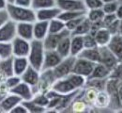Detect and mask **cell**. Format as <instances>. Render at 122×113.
Here are the masks:
<instances>
[{
    "mask_svg": "<svg viewBox=\"0 0 122 113\" xmlns=\"http://www.w3.org/2000/svg\"><path fill=\"white\" fill-rule=\"evenodd\" d=\"M6 10L9 13L10 19L14 21L15 23L21 22H29L34 23L36 19V11L31 8L21 7L13 3H8Z\"/></svg>",
    "mask_w": 122,
    "mask_h": 113,
    "instance_id": "obj_1",
    "label": "cell"
},
{
    "mask_svg": "<svg viewBox=\"0 0 122 113\" xmlns=\"http://www.w3.org/2000/svg\"><path fill=\"white\" fill-rule=\"evenodd\" d=\"M44 54H45V48L43 46L42 41L35 40V39L30 41V50L27 56V59L29 65L40 72L41 71L42 68Z\"/></svg>",
    "mask_w": 122,
    "mask_h": 113,
    "instance_id": "obj_2",
    "label": "cell"
},
{
    "mask_svg": "<svg viewBox=\"0 0 122 113\" xmlns=\"http://www.w3.org/2000/svg\"><path fill=\"white\" fill-rule=\"evenodd\" d=\"M75 58L76 57H73V56H69L67 58H64L54 69H52V73H53L56 80L66 77L71 73H72Z\"/></svg>",
    "mask_w": 122,
    "mask_h": 113,
    "instance_id": "obj_3",
    "label": "cell"
},
{
    "mask_svg": "<svg viewBox=\"0 0 122 113\" xmlns=\"http://www.w3.org/2000/svg\"><path fill=\"white\" fill-rule=\"evenodd\" d=\"M94 62H91L87 59H85L83 58H79L76 57L75 58V61L73 64V69H72V73L80 75L84 77H86V79L90 76L92 71L95 67Z\"/></svg>",
    "mask_w": 122,
    "mask_h": 113,
    "instance_id": "obj_4",
    "label": "cell"
},
{
    "mask_svg": "<svg viewBox=\"0 0 122 113\" xmlns=\"http://www.w3.org/2000/svg\"><path fill=\"white\" fill-rule=\"evenodd\" d=\"M51 90L55 91L56 92L59 93L61 95H67L75 91H80V90H77L76 87L73 85V83L69 78L68 75L60 79H56L53 83Z\"/></svg>",
    "mask_w": 122,
    "mask_h": 113,
    "instance_id": "obj_5",
    "label": "cell"
},
{
    "mask_svg": "<svg viewBox=\"0 0 122 113\" xmlns=\"http://www.w3.org/2000/svg\"><path fill=\"white\" fill-rule=\"evenodd\" d=\"M12 56L13 57H26L30 50V42L16 36L11 41Z\"/></svg>",
    "mask_w": 122,
    "mask_h": 113,
    "instance_id": "obj_6",
    "label": "cell"
},
{
    "mask_svg": "<svg viewBox=\"0 0 122 113\" xmlns=\"http://www.w3.org/2000/svg\"><path fill=\"white\" fill-rule=\"evenodd\" d=\"M56 6L61 11H86L83 0H56Z\"/></svg>",
    "mask_w": 122,
    "mask_h": 113,
    "instance_id": "obj_7",
    "label": "cell"
},
{
    "mask_svg": "<svg viewBox=\"0 0 122 113\" xmlns=\"http://www.w3.org/2000/svg\"><path fill=\"white\" fill-rule=\"evenodd\" d=\"M9 92L18 95L23 101L32 100V98L34 97V94H35L32 87H30L29 85H27L26 83H25L23 81H21L14 88L10 89L9 91Z\"/></svg>",
    "mask_w": 122,
    "mask_h": 113,
    "instance_id": "obj_8",
    "label": "cell"
},
{
    "mask_svg": "<svg viewBox=\"0 0 122 113\" xmlns=\"http://www.w3.org/2000/svg\"><path fill=\"white\" fill-rule=\"evenodd\" d=\"M20 77H21V80L23 82L26 83L27 85H29L33 89L34 87H37L39 82H40L41 72L29 65Z\"/></svg>",
    "mask_w": 122,
    "mask_h": 113,
    "instance_id": "obj_9",
    "label": "cell"
},
{
    "mask_svg": "<svg viewBox=\"0 0 122 113\" xmlns=\"http://www.w3.org/2000/svg\"><path fill=\"white\" fill-rule=\"evenodd\" d=\"M69 34H71V32L67 29L60 33H48L42 41L45 50H56L61 39Z\"/></svg>",
    "mask_w": 122,
    "mask_h": 113,
    "instance_id": "obj_10",
    "label": "cell"
},
{
    "mask_svg": "<svg viewBox=\"0 0 122 113\" xmlns=\"http://www.w3.org/2000/svg\"><path fill=\"white\" fill-rule=\"evenodd\" d=\"M16 36V23L9 20L0 27V42H11Z\"/></svg>",
    "mask_w": 122,
    "mask_h": 113,
    "instance_id": "obj_11",
    "label": "cell"
},
{
    "mask_svg": "<svg viewBox=\"0 0 122 113\" xmlns=\"http://www.w3.org/2000/svg\"><path fill=\"white\" fill-rule=\"evenodd\" d=\"M62 58L56 50H45L41 71L52 70L61 61Z\"/></svg>",
    "mask_w": 122,
    "mask_h": 113,
    "instance_id": "obj_12",
    "label": "cell"
},
{
    "mask_svg": "<svg viewBox=\"0 0 122 113\" xmlns=\"http://www.w3.org/2000/svg\"><path fill=\"white\" fill-rule=\"evenodd\" d=\"M22 99L18 95H16L14 93H7L3 100L1 101L0 103V112H5V113H9L11 111V109L17 106L18 104L22 103Z\"/></svg>",
    "mask_w": 122,
    "mask_h": 113,
    "instance_id": "obj_13",
    "label": "cell"
},
{
    "mask_svg": "<svg viewBox=\"0 0 122 113\" xmlns=\"http://www.w3.org/2000/svg\"><path fill=\"white\" fill-rule=\"evenodd\" d=\"M16 35L26 41H29V42L32 41L34 39L33 23H29V22L16 23Z\"/></svg>",
    "mask_w": 122,
    "mask_h": 113,
    "instance_id": "obj_14",
    "label": "cell"
},
{
    "mask_svg": "<svg viewBox=\"0 0 122 113\" xmlns=\"http://www.w3.org/2000/svg\"><path fill=\"white\" fill-rule=\"evenodd\" d=\"M36 11V19L37 20H41V21H51L55 18H57L61 11L56 7H50V8H46V9H41V10H38L35 11Z\"/></svg>",
    "mask_w": 122,
    "mask_h": 113,
    "instance_id": "obj_15",
    "label": "cell"
},
{
    "mask_svg": "<svg viewBox=\"0 0 122 113\" xmlns=\"http://www.w3.org/2000/svg\"><path fill=\"white\" fill-rule=\"evenodd\" d=\"M107 47L114 54L118 61H122V37L120 35H113L109 43L107 44Z\"/></svg>",
    "mask_w": 122,
    "mask_h": 113,
    "instance_id": "obj_16",
    "label": "cell"
},
{
    "mask_svg": "<svg viewBox=\"0 0 122 113\" xmlns=\"http://www.w3.org/2000/svg\"><path fill=\"white\" fill-rule=\"evenodd\" d=\"M100 52H101V60H100V62L107 66L112 71L118 62L117 59L114 56V54L108 49L107 46L100 47Z\"/></svg>",
    "mask_w": 122,
    "mask_h": 113,
    "instance_id": "obj_17",
    "label": "cell"
},
{
    "mask_svg": "<svg viewBox=\"0 0 122 113\" xmlns=\"http://www.w3.org/2000/svg\"><path fill=\"white\" fill-rule=\"evenodd\" d=\"M49 22L47 21H41L36 20L33 23V36L35 40L43 41L46 35L49 33Z\"/></svg>",
    "mask_w": 122,
    "mask_h": 113,
    "instance_id": "obj_18",
    "label": "cell"
},
{
    "mask_svg": "<svg viewBox=\"0 0 122 113\" xmlns=\"http://www.w3.org/2000/svg\"><path fill=\"white\" fill-rule=\"evenodd\" d=\"M112 36L113 35L111 34V32L104 27H102L101 28H99L96 32L94 33L95 42H96V43L99 47L107 46V44L109 43Z\"/></svg>",
    "mask_w": 122,
    "mask_h": 113,
    "instance_id": "obj_19",
    "label": "cell"
},
{
    "mask_svg": "<svg viewBox=\"0 0 122 113\" xmlns=\"http://www.w3.org/2000/svg\"><path fill=\"white\" fill-rule=\"evenodd\" d=\"M77 57L83 58L94 63H98L101 60L100 47L96 46V47H90V48H84Z\"/></svg>",
    "mask_w": 122,
    "mask_h": 113,
    "instance_id": "obj_20",
    "label": "cell"
},
{
    "mask_svg": "<svg viewBox=\"0 0 122 113\" xmlns=\"http://www.w3.org/2000/svg\"><path fill=\"white\" fill-rule=\"evenodd\" d=\"M85 48L82 35H71V56L77 57Z\"/></svg>",
    "mask_w": 122,
    "mask_h": 113,
    "instance_id": "obj_21",
    "label": "cell"
},
{
    "mask_svg": "<svg viewBox=\"0 0 122 113\" xmlns=\"http://www.w3.org/2000/svg\"><path fill=\"white\" fill-rule=\"evenodd\" d=\"M110 73H111V70L107 66L101 62H98L95 64L91 75L87 79H105L110 75Z\"/></svg>",
    "mask_w": 122,
    "mask_h": 113,
    "instance_id": "obj_22",
    "label": "cell"
},
{
    "mask_svg": "<svg viewBox=\"0 0 122 113\" xmlns=\"http://www.w3.org/2000/svg\"><path fill=\"white\" fill-rule=\"evenodd\" d=\"M56 51L59 54L62 59L71 56V34L61 39L56 48Z\"/></svg>",
    "mask_w": 122,
    "mask_h": 113,
    "instance_id": "obj_23",
    "label": "cell"
},
{
    "mask_svg": "<svg viewBox=\"0 0 122 113\" xmlns=\"http://www.w3.org/2000/svg\"><path fill=\"white\" fill-rule=\"evenodd\" d=\"M29 66L26 57H13V73L15 75L21 76Z\"/></svg>",
    "mask_w": 122,
    "mask_h": 113,
    "instance_id": "obj_24",
    "label": "cell"
},
{
    "mask_svg": "<svg viewBox=\"0 0 122 113\" xmlns=\"http://www.w3.org/2000/svg\"><path fill=\"white\" fill-rule=\"evenodd\" d=\"M0 74L4 77L13 75V56L8 59H0Z\"/></svg>",
    "mask_w": 122,
    "mask_h": 113,
    "instance_id": "obj_25",
    "label": "cell"
},
{
    "mask_svg": "<svg viewBox=\"0 0 122 113\" xmlns=\"http://www.w3.org/2000/svg\"><path fill=\"white\" fill-rule=\"evenodd\" d=\"M91 29V23L90 21L85 16V18L83 19V21L77 26V27L71 33V35H86L87 33L90 32Z\"/></svg>",
    "mask_w": 122,
    "mask_h": 113,
    "instance_id": "obj_26",
    "label": "cell"
},
{
    "mask_svg": "<svg viewBox=\"0 0 122 113\" xmlns=\"http://www.w3.org/2000/svg\"><path fill=\"white\" fill-rule=\"evenodd\" d=\"M49 33H60L66 29L65 23L59 18H55L49 21Z\"/></svg>",
    "mask_w": 122,
    "mask_h": 113,
    "instance_id": "obj_27",
    "label": "cell"
},
{
    "mask_svg": "<svg viewBox=\"0 0 122 113\" xmlns=\"http://www.w3.org/2000/svg\"><path fill=\"white\" fill-rule=\"evenodd\" d=\"M103 16H104V12L102 8L89 10V11H86V17L90 21V23L102 22Z\"/></svg>",
    "mask_w": 122,
    "mask_h": 113,
    "instance_id": "obj_28",
    "label": "cell"
},
{
    "mask_svg": "<svg viewBox=\"0 0 122 113\" xmlns=\"http://www.w3.org/2000/svg\"><path fill=\"white\" fill-rule=\"evenodd\" d=\"M54 6H56V0H32L31 1V8L34 11L46 9Z\"/></svg>",
    "mask_w": 122,
    "mask_h": 113,
    "instance_id": "obj_29",
    "label": "cell"
},
{
    "mask_svg": "<svg viewBox=\"0 0 122 113\" xmlns=\"http://www.w3.org/2000/svg\"><path fill=\"white\" fill-rule=\"evenodd\" d=\"M12 57L11 42H0V59Z\"/></svg>",
    "mask_w": 122,
    "mask_h": 113,
    "instance_id": "obj_30",
    "label": "cell"
},
{
    "mask_svg": "<svg viewBox=\"0 0 122 113\" xmlns=\"http://www.w3.org/2000/svg\"><path fill=\"white\" fill-rule=\"evenodd\" d=\"M22 104L25 107V108L27 109L28 113H42L44 112L47 108L41 107L39 105H37L35 102H33L32 100L28 101H22Z\"/></svg>",
    "mask_w": 122,
    "mask_h": 113,
    "instance_id": "obj_31",
    "label": "cell"
},
{
    "mask_svg": "<svg viewBox=\"0 0 122 113\" xmlns=\"http://www.w3.org/2000/svg\"><path fill=\"white\" fill-rule=\"evenodd\" d=\"M86 11H61L57 18H59L64 23H66L70 20H72V19H75V18H78L80 16L86 15Z\"/></svg>",
    "mask_w": 122,
    "mask_h": 113,
    "instance_id": "obj_32",
    "label": "cell"
},
{
    "mask_svg": "<svg viewBox=\"0 0 122 113\" xmlns=\"http://www.w3.org/2000/svg\"><path fill=\"white\" fill-rule=\"evenodd\" d=\"M118 2L117 0H114V1H111V2H107V3H103L102 9L104 12V14H112V13H115L117 7H118Z\"/></svg>",
    "mask_w": 122,
    "mask_h": 113,
    "instance_id": "obj_33",
    "label": "cell"
},
{
    "mask_svg": "<svg viewBox=\"0 0 122 113\" xmlns=\"http://www.w3.org/2000/svg\"><path fill=\"white\" fill-rule=\"evenodd\" d=\"M32 101L35 102L37 105H39V106H41V107H43V108H47V106H48V104H49L50 99L48 98V96H47L46 94L41 93V94H38V95L34 94V97L32 98Z\"/></svg>",
    "mask_w": 122,
    "mask_h": 113,
    "instance_id": "obj_34",
    "label": "cell"
},
{
    "mask_svg": "<svg viewBox=\"0 0 122 113\" xmlns=\"http://www.w3.org/2000/svg\"><path fill=\"white\" fill-rule=\"evenodd\" d=\"M85 16H86V15H83V16H80V17H78V18H75V19H72V20H70V21L66 22V23H65L66 29L71 33L77 27V26L83 21V19L85 18Z\"/></svg>",
    "mask_w": 122,
    "mask_h": 113,
    "instance_id": "obj_35",
    "label": "cell"
},
{
    "mask_svg": "<svg viewBox=\"0 0 122 113\" xmlns=\"http://www.w3.org/2000/svg\"><path fill=\"white\" fill-rule=\"evenodd\" d=\"M21 81L22 80H21V77H20V76L13 75H10V76L6 77L4 83H5L6 87H7V88L9 89V91H10V89H12V88H14L15 86H17Z\"/></svg>",
    "mask_w": 122,
    "mask_h": 113,
    "instance_id": "obj_36",
    "label": "cell"
},
{
    "mask_svg": "<svg viewBox=\"0 0 122 113\" xmlns=\"http://www.w3.org/2000/svg\"><path fill=\"white\" fill-rule=\"evenodd\" d=\"M86 11L94 10V9H101L103 3L101 0H83Z\"/></svg>",
    "mask_w": 122,
    "mask_h": 113,
    "instance_id": "obj_37",
    "label": "cell"
},
{
    "mask_svg": "<svg viewBox=\"0 0 122 113\" xmlns=\"http://www.w3.org/2000/svg\"><path fill=\"white\" fill-rule=\"evenodd\" d=\"M83 37H84L85 48H90V47H96V46H98L97 43H96V42H95L94 35H92L91 33H87V34L84 35Z\"/></svg>",
    "mask_w": 122,
    "mask_h": 113,
    "instance_id": "obj_38",
    "label": "cell"
},
{
    "mask_svg": "<svg viewBox=\"0 0 122 113\" xmlns=\"http://www.w3.org/2000/svg\"><path fill=\"white\" fill-rule=\"evenodd\" d=\"M116 20H117V18L116 16L115 13H112V14H104V16L102 20V27H107L109 25H111L113 22H115Z\"/></svg>",
    "mask_w": 122,
    "mask_h": 113,
    "instance_id": "obj_39",
    "label": "cell"
},
{
    "mask_svg": "<svg viewBox=\"0 0 122 113\" xmlns=\"http://www.w3.org/2000/svg\"><path fill=\"white\" fill-rule=\"evenodd\" d=\"M10 20L9 13L7 11V10H0V27H2L5 23H7Z\"/></svg>",
    "mask_w": 122,
    "mask_h": 113,
    "instance_id": "obj_40",
    "label": "cell"
},
{
    "mask_svg": "<svg viewBox=\"0 0 122 113\" xmlns=\"http://www.w3.org/2000/svg\"><path fill=\"white\" fill-rule=\"evenodd\" d=\"M10 113H28V111L25 108V107L22 103H20L11 109Z\"/></svg>",
    "mask_w": 122,
    "mask_h": 113,
    "instance_id": "obj_41",
    "label": "cell"
},
{
    "mask_svg": "<svg viewBox=\"0 0 122 113\" xmlns=\"http://www.w3.org/2000/svg\"><path fill=\"white\" fill-rule=\"evenodd\" d=\"M31 1L32 0H13V4L21 6V7H31Z\"/></svg>",
    "mask_w": 122,
    "mask_h": 113,
    "instance_id": "obj_42",
    "label": "cell"
},
{
    "mask_svg": "<svg viewBox=\"0 0 122 113\" xmlns=\"http://www.w3.org/2000/svg\"><path fill=\"white\" fill-rule=\"evenodd\" d=\"M115 14H116V16H117V18L118 20H121L122 19V4H120V3L118 4V7H117Z\"/></svg>",
    "mask_w": 122,
    "mask_h": 113,
    "instance_id": "obj_43",
    "label": "cell"
},
{
    "mask_svg": "<svg viewBox=\"0 0 122 113\" xmlns=\"http://www.w3.org/2000/svg\"><path fill=\"white\" fill-rule=\"evenodd\" d=\"M8 1L7 0H0V10H5L7 7Z\"/></svg>",
    "mask_w": 122,
    "mask_h": 113,
    "instance_id": "obj_44",
    "label": "cell"
},
{
    "mask_svg": "<svg viewBox=\"0 0 122 113\" xmlns=\"http://www.w3.org/2000/svg\"><path fill=\"white\" fill-rule=\"evenodd\" d=\"M117 34L120 35L122 37V19L119 20V24H118V31H117Z\"/></svg>",
    "mask_w": 122,
    "mask_h": 113,
    "instance_id": "obj_45",
    "label": "cell"
},
{
    "mask_svg": "<svg viewBox=\"0 0 122 113\" xmlns=\"http://www.w3.org/2000/svg\"><path fill=\"white\" fill-rule=\"evenodd\" d=\"M5 95H6V94H4V93H1V92H0V103H1V101L3 100V98H4Z\"/></svg>",
    "mask_w": 122,
    "mask_h": 113,
    "instance_id": "obj_46",
    "label": "cell"
},
{
    "mask_svg": "<svg viewBox=\"0 0 122 113\" xmlns=\"http://www.w3.org/2000/svg\"><path fill=\"white\" fill-rule=\"evenodd\" d=\"M102 3H107V2H111V1H114V0H101Z\"/></svg>",
    "mask_w": 122,
    "mask_h": 113,
    "instance_id": "obj_47",
    "label": "cell"
},
{
    "mask_svg": "<svg viewBox=\"0 0 122 113\" xmlns=\"http://www.w3.org/2000/svg\"><path fill=\"white\" fill-rule=\"evenodd\" d=\"M8 3H13V0H7Z\"/></svg>",
    "mask_w": 122,
    "mask_h": 113,
    "instance_id": "obj_48",
    "label": "cell"
},
{
    "mask_svg": "<svg viewBox=\"0 0 122 113\" xmlns=\"http://www.w3.org/2000/svg\"><path fill=\"white\" fill-rule=\"evenodd\" d=\"M118 3H120V4H122V0H117Z\"/></svg>",
    "mask_w": 122,
    "mask_h": 113,
    "instance_id": "obj_49",
    "label": "cell"
}]
</instances>
